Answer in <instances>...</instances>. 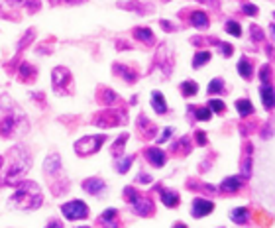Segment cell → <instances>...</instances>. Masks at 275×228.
<instances>
[{
    "instance_id": "6da1fadb",
    "label": "cell",
    "mask_w": 275,
    "mask_h": 228,
    "mask_svg": "<svg viewBox=\"0 0 275 228\" xmlns=\"http://www.w3.org/2000/svg\"><path fill=\"white\" fill-rule=\"evenodd\" d=\"M41 191L35 183L32 181H26V183H20V187L14 191V195L10 197V203L16 207V209H37L41 205Z\"/></svg>"
},
{
    "instance_id": "7a4b0ae2",
    "label": "cell",
    "mask_w": 275,
    "mask_h": 228,
    "mask_svg": "<svg viewBox=\"0 0 275 228\" xmlns=\"http://www.w3.org/2000/svg\"><path fill=\"white\" fill-rule=\"evenodd\" d=\"M30 165H32V160H30V156L24 152V148H16V150L12 152V165H10V171H8V175H6V183H8V185H14V183L28 171Z\"/></svg>"
},
{
    "instance_id": "3957f363",
    "label": "cell",
    "mask_w": 275,
    "mask_h": 228,
    "mask_svg": "<svg viewBox=\"0 0 275 228\" xmlns=\"http://www.w3.org/2000/svg\"><path fill=\"white\" fill-rule=\"evenodd\" d=\"M124 199L132 205V211H134L136 215H139V217H151V215H153V203H151L147 197L139 195L136 189L126 187V189H124Z\"/></svg>"
},
{
    "instance_id": "277c9868",
    "label": "cell",
    "mask_w": 275,
    "mask_h": 228,
    "mask_svg": "<svg viewBox=\"0 0 275 228\" xmlns=\"http://www.w3.org/2000/svg\"><path fill=\"white\" fill-rule=\"evenodd\" d=\"M126 120V114L120 110H101L99 114L93 116V122L101 128H112V126H120Z\"/></svg>"
},
{
    "instance_id": "5b68a950",
    "label": "cell",
    "mask_w": 275,
    "mask_h": 228,
    "mask_svg": "<svg viewBox=\"0 0 275 228\" xmlns=\"http://www.w3.org/2000/svg\"><path fill=\"white\" fill-rule=\"evenodd\" d=\"M104 140H106V136H87V138H83V140H79V142L75 144V152H77L79 156L87 158V156L99 152L101 146L104 144Z\"/></svg>"
},
{
    "instance_id": "8992f818",
    "label": "cell",
    "mask_w": 275,
    "mask_h": 228,
    "mask_svg": "<svg viewBox=\"0 0 275 228\" xmlns=\"http://www.w3.org/2000/svg\"><path fill=\"white\" fill-rule=\"evenodd\" d=\"M61 213L65 215L67 221H81V219L89 217V209H87V205L83 201H71V203L63 205Z\"/></svg>"
},
{
    "instance_id": "52a82bcc",
    "label": "cell",
    "mask_w": 275,
    "mask_h": 228,
    "mask_svg": "<svg viewBox=\"0 0 275 228\" xmlns=\"http://www.w3.org/2000/svg\"><path fill=\"white\" fill-rule=\"evenodd\" d=\"M212 211H214V203H212V201H208V199H201V197L193 201L191 215H193L195 219H203V217L210 215Z\"/></svg>"
},
{
    "instance_id": "ba28073f",
    "label": "cell",
    "mask_w": 275,
    "mask_h": 228,
    "mask_svg": "<svg viewBox=\"0 0 275 228\" xmlns=\"http://www.w3.org/2000/svg\"><path fill=\"white\" fill-rule=\"evenodd\" d=\"M71 85V73L67 67H55L53 69V89L55 91H65V87Z\"/></svg>"
},
{
    "instance_id": "9c48e42d",
    "label": "cell",
    "mask_w": 275,
    "mask_h": 228,
    "mask_svg": "<svg viewBox=\"0 0 275 228\" xmlns=\"http://www.w3.org/2000/svg\"><path fill=\"white\" fill-rule=\"evenodd\" d=\"M138 130H139V134H141L145 140H151V138L157 134V126L151 124V122L147 120L145 114H139V116H138Z\"/></svg>"
},
{
    "instance_id": "30bf717a",
    "label": "cell",
    "mask_w": 275,
    "mask_h": 228,
    "mask_svg": "<svg viewBox=\"0 0 275 228\" xmlns=\"http://www.w3.org/2000/svg\"><path fill=\"white\" fill-rule=\"evenodd\" d=\"M83 189L89 193V195H103L104 189H106V183L101 179V177H89L83 181Z\"/></svg>"
},
{
    "instance_id": "8fae6325",
    "label": "cell",
    "mask_w": 275,
    "mask_h": 228,
    "mask_svg": "<svg viewBox=\"0 0 275 228\" xmlns=\"http://www.w3.org/2000/svg\"><path fill=\"white\" fill-rule=\"evenodd\" d=\"M145 160L153 165V167H163L167 158H165V152L159 150V148H147L145 150Z\"/></svg>"
},
{
    "instance_id": "7c38bea8",
    "label": "cell",
    "mask_w": 275,
    "mask_h": 228,
    "mask_svg": "<svg viewBox=\"0 0 275 228\" xmlns=\"http://www.w3.org/2000/svg\"><path fill=\"white\" fill-rule=\"evenodd\" d=\"M116 217H118V211H116V209H108V211H104V213L101 215L99 225L103 228H120Z\"/></svg>"
},
{
    "instance_id": "4fadbf2b",
    "label": "cell",
    "mask_w": 275,
    "mask_h": 228,
    "mask_svg": "<svg viewBox=\"0 0 275 228\" xmlns=\"http://www.w3.org/2000/svg\"><path fill=\"white\" fill-rule=\"evenodd\" d=\"M260 95H262V102L268 110H274L275 108V89L272 85H262L260 89Z\"/></svg>"
},
{
    "instance_id": "5bb4252c",
    "label": "cell",
    "mask_w": 275,
    "mask_h": 228,
    "mask_svg": "<svg viewBox=\"0 0 275 228\" xmlns=\"http://www.w3.org/2000/svg\"><path fill=\"white\" fill-rule=\"evenodd\" d=\"M112 71L116 73V75H120L126 83H136L138 81V73L134 69H130L128 65H122V63H116L114 67H112Z\"/></svg>"
},
{
    "instance_id": "9a60e30c",
    "label": "cell",
    "mask_w": 275,
    "mask_h": 228,
    "mask_svg": "<svg viewBox=\"0 0 275 228\" xmlns=\"http://www.w3.org/2000/svg\"><path fill=\"white\" fill-rule=\"evenodd\" d=\"M157 189H159V197H161L165 207H169V209L179 207V195L175 191H169V189H163V187H157Z\"/></svg>"
},
{
    "instance_id": "2e32d148",
    "label": "cell",
    "mask_w": 275,
    "mask_h": 228,
    "mask_svg": "<svg viewBox=\"0 0 275 228\" xmlns=\"http://www.w3.org/2000/svg\"><path fill=\"white\" fill-rule=\"evenodd\" d=\"M43 171H45V173H49V175H57V173L61 171V160H59V156L51 154L49 158H45Z\"/></svg>"
},
{
    "instance_id": "e0dca14e",
    "label": "cell",
    "mask_w": 275,
    "mask_h": 228,
    "mask_svg": "<svg viewBox=\"0 0 275 228\" xmlns=\"http://www.w3.org/2000/svg\"><path fill=\"white\" fill-rule=\"evenodd\" d=\"M240 187H242V177H240V175L226 177V179L220 183V189H222L224 193H236Z\"/></svg>"
},
{
    "instance_id": "ac0fdd59",
    "label": "cell",
    "mask_w": 275,
    "mask_h": 228,
    "mask_svg": "<svg viewBox=\"0 0 275 228\" xmlns=\"http://www.w3.org/2000/svg\"><path fill=\"white\" fill-rule=\"evenodd\" d=\"M189 22H191L195 28H199V30H206V28H208V16H206L205 12H201V10L191 12Z\"/></svg>"
},
{
    "instance_id": "d6986e66",
    "label": "cell",
    "mask_w": 275,
    "mask_h": 228,
    "mask_svg": "<svg viewBox=\"0 0 275 228\" xmlns=\"http://www.w3.org/2000/svg\"><path fill=\"white\" fill-rule=\"evenodd\" d=\"M252 144H246L244 146V160H242V175L244 177H250L252 175Z\"/></svg>"
},
{
    "instance_id": "ffe728a7",
    "label": "cell",
    "mask_w": 275,
    "mask_h": 228,
    "mask_svg": "<svg viewBox=\"0 0 275 228\" xmlns=\"http://www.w3.org/2000/svg\"><path fill=\"white\" fill-rule=\"evenodd\" d=\"M151 106H153V110L157 114H165L167 112V102H165V98H163V95L159 91L151 93Z\"/></svg>"
},
{
    "instance_id": "44dd1931",
    "label": "cell",
    "mask_w": 275,
    "mask_h": 228,
    "mask_svg": "<svg viewBox=\"0 0 275 228\" xmlns=\"http://www.w3.org/2000/svg\"><path fill=\"white\" fill-rule=\"evenodd\" d=\"M191 148H193V144H191V140L185 136V138H181L179 142H175V144L171 146V152L177 154V156H187V154L191 152Z\"/></svg>"
},
{
    "instance_id": "7402d4cb",
    "label": "cell",
    "mask_w": 275,
    "mask_h": 228,
    "mask_svg": "<svg viewBox=\"0 0 275 228\" xmlns=\"http://www.w3.org/2000/svg\"><path fill=\"white\" fill-rule=\"evenodd\" d=\"M230 219H232L236 225H246V223H250V211H248L246 207H238V209H234V211L230 213Z\"/></svg>"
},
{
    "instance_id": "603a6c76",
    "label": "cell",
    "mask_w": 275,
    "mask_h": 228,
    "mask_svg": "<svg viewBox=\"0 0 275 228\" xmlns=\"http://www.w3.org/2000/svg\"><path fill=\"white\" fill-rule=\"evenodd\" d=\"M134 37L139 39L141 43H147V45H153L155 43V37H153V33H151L149 28H136L134 30Z\"/></svg>"
},
{
    "instance_id": "cb8c5ba5",
    "label": "cell",
    "mask_w": 275,
    "mask_h": 228,
    "mask_svg": "<svg viewBox=\"0 0 275 228\" xmlns=\"http://www.w3.org/2000/svg\"><path fill=\"white\" fill-rule=\"evenodd\" d=\"M14 128H16L14 116H6V118L0 122V136H2V138H10V136L14 134Z\"/></svg>"
},
{
    "instance_id": "d4e9b609",
    "label": "cell",
    "mask_w": 275,
    "mask_h": 228,
    "mask_svg": "<svg viewBox=\"0 0 275 228\" xmlns=\"http://www.w3.org/2000/svg\"><path fill=\"white\" fill-rule=\"evenodd\" d=\"M132 163H134V158H132V156H118V158L114 160V167H116L118 173H126V171L130 169Z\"/></svg>"
},
{
    "instance_id": "484cf974",
    "label": "cell",
    "mask_w": 275,
    "mask_h": 228,
    "mask_svg": "<svg viewBox=\"0 0 275 228\" xmlns=\"http://www.w3.org/2000/svg\"><path fill=\"white\" fill-rule=\"evenodd\" d=\"M120 8H124V10H134L138 14H145L147 10H151V6H143L141 2H138V0H130V2H120L118 4Z\"/></svg>"
},
{
    "instance_id": "4316f807",
    "label": "cell",
    "mask_w": 275,
    "mask_h": 228,
    "mask_svg": "<svg viewBox=\"0 0 275 228\" xmlns=\"http://www.w3.org/2000/svg\"><path fill=\"white\" fill-rule=\"evenodd\" d=\"M236 110L240 116H250V114H254V104L248 98H240V100H236Z\"/></svg>"
},
{
    "instance_id": "83f0119b",
    "label": "cell",
    "mask_w": 275,
    "mask_h": 228,
    "mask_svg": "<svg viewBox=\"0 0 275 228\" xmlns=\"http://www.w3.org/2000/svg\"><path fill=\"white\" fill-rule=\"evenodd\" d=\"M238 73H240L244 79H252V75H254V67H252V63H250L246 57H242V59L238 61Z\"/></svg>"
},
{
    "instance_id": "f1b7e54d",
    "label": "cell",
    "mask_w": 275,
    "mask_h": 228,
    "mask_svg": "<svg viewBox=\"0 0 275 228\" xmlns=\"http://www.w3.org/2000/svg\"><path fill=\"white\" fill-rule=\"evenodd\" d=\"M99 93H101L99 95V102H103V104H112L116 100V93L110 91V89H106V87H101Z\"/></svg>"
},
{
    "instance_id": "f546056e",
    "label": "cell",
    "mask_w": 275,
    "mask_h": 228,
    "mask_svg": "<svg viewBox=\"0 0 275 228\" xmlns=\"http://www.w3.org/2000/svg\"><path fill=\"white\" fill-rule=\"evenodd\" d=\"M189 110L195 114V118H197V120H203V122L210 120V116H212V112H210L208 108H205V106H191Z\"/></svg>"
},
{
    "instance_id": "4dcf8cb0",
    "label": "cell",
    "mask_w": 275,
    "mask_h": 228,
    "mask_svg": "<svg viewBox=\"0 0 275 228\" xmlns=\"http://www.w3.org/2000/svg\"><path fill=\"white\" fill-rule=\"evenodd\" d=\"M181 93H183V97H195L199 93V85L195 81H185V83H181Z\"/></svg>"
},
{
    "instance_id": "1f68e13d",
    "label": "cell",
    "mask_w": 275,
    "mask_h": 228,
    "mask_svg": "<svg viewBox=\"0 0 275 228\" xmlns=\"http://www.w3.org/2000/svg\"><path fill=\"white\" fill-rule=\"evenodd\" d=\"M126 140H128V134L124 132V134H120V136H118V140H116V142L112 144L110 152H112V154H114L116 158H118V156L122 154V150H124V146H126Z\"/></svg>"
},
{
    "instance_id": "d6a6232c",
    "label": "cell",
    "mask_w": 275,
    "mask_h": 228,
    "mask_svg": "<svg viewBox=\"0 0 275 228\" xmlns=\"http://www.w3.org/2000/svg\"><path fill=\"white\" fill-rule=\"evenodd\" d=\"M34 77H35V69H34L30 63H22L20 79H22V81H34Z\"/></svg>"
},
{
    "instance_id": "836d02e7",
    "label": "cell",
    "mask_w": 275,
    "mask_h": 228,
    "mask_svg": "<svg viewBox=\"0 0 275 228\" xmlns=\"http://www.w3.org/2000/svg\"><path fill=\"white\" fill-rule=\"evenodd\" d=\"M208 61H210V51H199V53L195 55V59H193V67L199 69V67H203V65L208 63Z\"/></svg>"
},
{
    "instance_id": "e575fe53",
    "label": "cell",
    "mask_w": 275,
    "mask_h": 228,
    "mask_svg": "<svg viewBox=\"0 0 275 228\" xmlns=\"http://www.w3.org/2000/svg\"><path fill=\"white\" fill-rule=\"evenodd\" d=\"M260 79H262L264 85H272V65H270V63L262 65V69H260Z\"/></svg>"
},
{
    "instance_id": "d590c367",
    "label": "cell",
    "mask_w": 275,
    "mask_h": 228,
    "mask_svg": "<svg viewBox=\"0 0 275 228\" xmlns=\"http://www.w3.org/2000/svg\"><path fill=\"white\" fill-rule=\"evenodd\" d=\"M206 91H208V95H218V93H222V91H224V81H222V79H212Z\"/></svg>"
},
{
    "instance_id": "8d00e7d4",
    "label": "cell",
    "mask_w": 275,
    "mask_h": 228,
    "mask_svg": "<svg viewBox=\"0 0 275 228\" xmlns=\"http://www.w3.org/2000/svg\"><path fill=\"white\" fill-rule=\"evenodd\" d=\"M226 32H228L230 35L240 37V35H242V26H240L238 22H234V20H228V22H226Z\"/></svg>"
},
{
    "instance_id": "74e56055",
    "label": "cell",
    "mask_w": 275,
    "mask_h": 228,
    "mask_svg": "<svg viewBox=\"0 0 275 228\" xmlns=\"http://www.w3.org/2000/svg\"><path fill=\"white\" fill-rule=\"evenodd\" d=\"M208 108H212L214 112L222 114V112L226 110V104H224L222 100H218V98H212V100H208Z\"/></svg>"
},
{
    "instance_id": "f35d334b",
    "label": "cell",
    "mask_w": 275,
    "mask_h": 228,
    "mask_svg": "<svg viewBox=\"0 0 275 228\" xmlns=\"http://www.w3.org/2000/svg\"><path fill=\"white\" fill-rule=\"evenodd\" d=\"M242 12H244L246 16H258L260 8H258L256 4H242Z\"/></svg>"
},
{
    "instance_id": "ab89813d",
    "label": "cell",
    "mask_w": 275,
    "mask_h": 228,
    "mask_svg": "<svg viewBox=\"0 0 275 228\" xmlns=\"http://www.w3.org/2000/svg\"><path fill=\"white\" fill-rule=\"evenodd\" d=\"M216 45H218V51H220L224 57H230V55L234 53V49H232V45H230V43H222V41H218Z\"/></svg>"
},
{
    "instance_id": "60d3db41",
    "label": "cell",
    "mask_w": 275,
    "mask_h": 228,
    "mask_svg": "<svg viewBox=\"0 0 275 228\" xmlns=\"http://www.w3.org/2000/svg\"><path fill=\"white\" fill-rule=\"evenodd\" d=\"M250 32H252V39L254 41H264V32H262L260 26H252Z\"/></svg>"
},
{
    "instance_id": "b9f144b4",
    "label": "cell",
    "mask_w": 275,
    "mask_h": 228,
    "mask_svg": "<svg viewBox=\"0 0 275 228\" xmlns=\"http://www.w3.org/2000/svg\"><path fill=\"white\" fill-rule=\"evenodd\" d=\"M32 39H34V32H28V33L24 35V39L18 43V49H24V45H26L28 41H32Z\"/></svg>"
},
{
    "instance_id": "7bdbcfd3",
    "label": "cell",
    "mask_w": 275,
    "mask_h": 228,
    "mask_svg": "<svg viewBox=\"0 0 275 228\" xmlns=\"http://www.w3.org/2000/svg\"><path fill=\"white\" fill-rule=\"evenodd\" d=\"M274 132H275L274 124H266V128L262 130V138H270V136H272Z\"/></svg>"
},
{
    "instance_id": "ee69618b",
    "label": "cell",
    "mask_w": 275,
    "mask_h": 228,
    "mask_svg": "<svg viewBox=\"0 0 275 228\" xmlns=\"http://www.w3.org/2000/svg\"><path fill=\"white\" fill-rule=\"evenodd\" d=\"M171 134H173V128H165V130H163V134H161V138H159L157 142H159V144H163V142H167Z\"/></svg>"
},
{
    "instance_id": "f6af8a7d",
    "label": "cell",
    "mask_w": 275,
    "mask_h": 228,
    "mask_svg": "<svg viewBox=\"0 0 275 228\" xmlns=\"http://www.w3.org/2000/svg\"><path fill=\"white\" fill-rule=\"evenodd\" d=\"M195 138H197V144H199V146H205V144H206V134H205V132L199 130V132L195 134Z\"/></svg>"
},
{
    "instance_id": "bcb514c9",
    "label": "cell",
    "mask_w": 275,
    "mask_h": 228,
    "mask_svg": "<svg viewBox=\"0 0 275 228\" xmlns=\"http://www.w3.org/2000/svg\"><path fill=\"white\" fill-rule=\"evenodd\" d=\"M159 24H161V28H165L167 32H173V30H175V26H173L171 22H167V20H161Z\"/></svg>"
},
{
    "instance_id": "7dc6e473",
    "label": "cell",
    "mask_w": 275,
    "mask_h": 228,
    "mask_svg": "<svg viewBox=\"0 0 275 228\" xmlns=\"http://www.w3.org/2000/svg\"><path fill=\"white\" fill-rule=\"evenodd\" d=\"M136 181H138V183H149V181H151V177L141 173V175H138V177H136Z\"/></svg>"
},
{
    "instance_id": "c3c4849f",
    "label": "cell",
    "mask_w": 275,
    "mask_h": 228,
    "mask_svg": "<svg viewBox=\"0 0 275 228\" xmlns=\"http://www.w3.org/2000/svg\"><path fill=\"white\" fill-rule=\"evenodd\" d=\"M45 228H63V227H61V223H59V221H49Z\"/></svg>"
},
{
    "instance_id": "681fc988",
    "label": "cell",
    "mask_w": 275,
    "mask_h": 228,
    "mask_svg": "<svg viewBox=\"0 0 275 228\" xmlns=\"http://www.w3.org/2000/svg\"><path fill=\"white\" fill-rule=\"evenodd\" d=\"M199 2H205V4H212V6H214V4H216V2H214V0H199Z\"/></svg>"
},
{
    "instance_id": "f907efd6",
    "label": "cell",
    "mask_w": 275,
    "mask_h": 228,
    "mask_svg": "<svg viewBox=\"0 0 275 228\" xmlns=\"http://www.w3.org/2000/svg\"><path fill=\"white\" fill-rule=\"evenodd\" d=\"M173 228H187V225H183V223H177V225H175Z\"/></svg>"
},
{
    "instance_id": "816d5d0a",
    "label": "cell",
    "mask_w": 275,
    "mask_h": 228,
    "mask_svg": "<svg viewBox=\"0 0 275 228\" xmlns=\"http://www.w3.org/2000/svg\"><path fill=\"white\" fill-rule=\"evenodd\" d=\"M270 32H272V35H274V39H275V24H272V28H270Z\"/></svg>"
},
{
    "instance_id": "f5cc1de1",
    "label": "cell",
    "mask_w": 275,
    "mask_h": 228,
    "mask_svg": "<svg viewBox=\"0 0 275 228\" xmlns=\"http://www.w3.org/2000/svg\"><path fill=\"white\" fill-rule=\"evenodd\" d=\"M0 167H2V158H0Z\"/></svg>"
},
{
    "instance_id": "db71d44e",
    "label": "cell",
    "mask_w": 275,
    "mask_h": 228,
    "mask_svg": "<svg viewBox=\"0 0 275 228\" xmlns=\"http://www.w3.org/2000/svg\"><path fill=\"white\" fill-rule=\"evenodd\" d=\"M79 228H89V227H79Z\"/></svg>"
},
{
    "instance_id": "11a10c76",
    "label": "cell",
    "mask_w": 275,
    "mask_h": 228,
    "mask_svg": "<svg viewBox=\"0 0 275 228\" xmlns=\"http://www.w3.org/2000/svg\"><path fill=\"white\" fill-rule=\"evenodd\" d=\"M274 18H275V12H274Z\"/></svg>"
},
{
    "instance_id": "9f6ffc18",
    "label": "cell",
    "mask_w": 275,
    "mask_h": 228,
    "mask_svg": "<svg viewBox=\"0 0 275 228\" xmlns=\"http://www.w3.org/2000/svg\"><path fill=\"white\" fill-rule=\"evenodd\" d=\"M163 2H167V0H163Z\"/></svg>"
}]
</instances>
